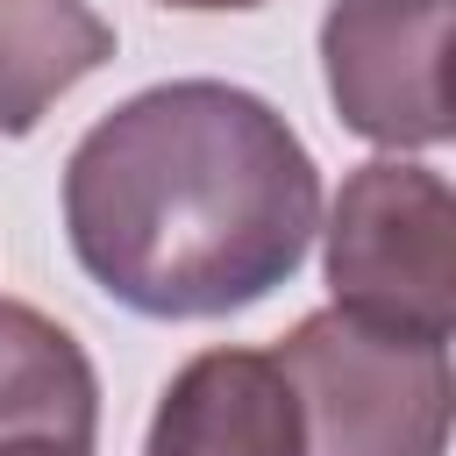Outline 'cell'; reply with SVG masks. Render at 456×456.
Segmentation results:
<instances>
[{
    "label": "cell",
    "mask_w": 456,
    "mask_h": 456,
    "mask_svg": "<svg viewBox=\"0 0 456 456\" xmlns=\"http://www.w3.org/2000/svg\"><path fill=\"white\" fill-rule=\"evenodd\" d=\"M321 228V171L292 121L228 86L171 78L100 114L64 164L78 271L150 321H214L278 292Z\"/></svg>",
    "instance_id": "cell-1"
},
{
    "label": "cell",
    "mask_w": 456,
    "mask_h": 456,
    "mask_svg": "<svg viewBox=\"0 0 456 456\" xmlns=\"http://www.w3.org/2000/svg\"><path fill=\"white\" fill-rule=\"evenodd\" d=\"M271 363L299 406V456H442L456 378L449 342L378 328L363 314H306Z\"/></svg>",
    "instance_id": "cell-2"
},
{
    "label": "cell",
    "mask_w": 456,
    "mask_h": 456,
    "mask_svg": "<svg viewBox=\"0 0 456 456\" xmlns=\"http://www.w3.org/2000/svg\"><path fill=\"white\" fill-rule=\"evenodd\" d=\"M328 292L399 335L449 342L456 328V192L435 164L370 157L328 200Z\"/></svg>",
    "instance_id": "cell-3"
},
{
    "label": "cell",
    "mask_w": 456,
    "mask_h": 456,
    "mask_svg": "<svg viewBox=\"0 0 456 456\" xmlns=\"http://www.w3.org/2000/svg\"><path fill=\"white\" fill-rule=\"evenodd\" d=\"M321 71L349 135L385 150H435L449 114V0H328Z\"/></svg>",
    "instance_id": "cell-4"
},
{
    "label": "cell",
    "mask_w": 456,
    "mask_h": 456,
    "mask_svg": "<svg viewBox=\"0 0 456 456\" xmlns=\"http://www.w3.org/2000/svg\"><path fill=\"white\" fill-rule=\"evenodd\" d=\"M142 456H299V406L271 349H200L164 385Z\"/></svg>",
    "instance_id": "cell-5"
},
{
    "label": "cell",
    "mask_w": 456,
    "mask_h": 456,
    "mask_svg": "<svg viewBox=\"0 0 456 456\" xmlns=\"http://www.w3.org/2000/svg\"><path fill=\"white\" fill-rule=\"evenodd\" d=\"M0 456H100V378L28 299H0Z\"/></svg>",
    "instance_id": "cell-6"
},
{
    "label": "cell",
    "mask_w": 456,
    "mask_h": 456,
    "mask_svg": "<svg viewBox=\"0 0 456 456\" xmlns=\"http://www.w3.org/2000/svg\"><path fill=\"white\" fill-rule=\"evenodd\" d=\"M114 57V21L86 0H0V135H28Z\"/></svg>",
    "instance_id": "cell-7"
},
{
    "label": "cell",
    "mask_w": 456,
    "mask_h": 456,
    "mask_svg": "<svg viewBox=\"0 0 456 456\" xmlns=\"http://www.w3.org/2000/svg\"><path fill=\"white\" fill-rule=\"evenodd\" d=\"M157 7H185V14H214V7H264V0H157Z\"/></svg>",
    "instance_id": "cell-8"
}]
</instances>
